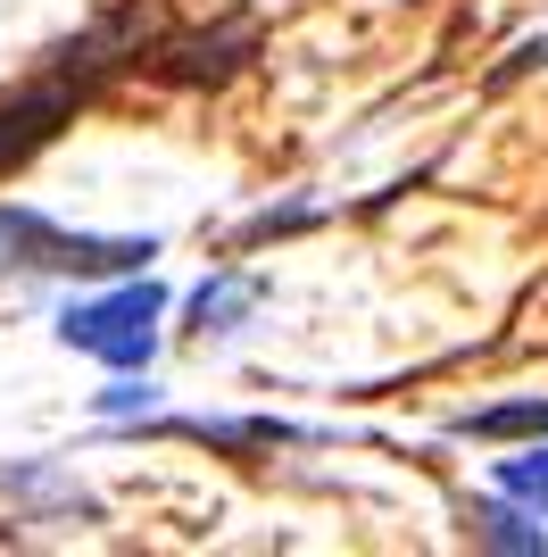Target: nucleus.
<instances>
[{
  "label": "nucleus",
  "mask_w": 548,
  "mask_h": 557,
  "mask_svg": "<svg viewBox=\"0 0 548 557\" xmlns=\"http://www.w3.org/2000/svg\"><path fill=\"white\" fill-rule=\"evenodd\" d=\"M250 59V34H233V42H183V75H233Z\"/></svg>",
  "instance_id": "nucleus-9"
},
{
  "label": "nucleus",
  "mask_w": 548,
  "mask_h": 557,
  "mask_svg": "<svg viewBox=\"0 0 548 557\" xmlns=\"http://www.w3.org/2000/svg\"><path fill=\"white\" fill-rule=\"evenodd\" d=\"M499 491L507 499H524V508L548 516V442H532L524 458H499Z\"/></svg>",
  "instance_id": "nucleus-8"
},
{
  "label": "nucleus",
  "mask_w": 548,
  "mask_h": 557,
  "mask_svg": "<svg viewBox=\"0 0 548 557\" xmlns=\"http://www.w3.org/2000/svg\"><path fill=\"white\" fill-rule=\"evenodd\" d=\"M67 116H75V92H67V84H34V92L0 100V175H17V166L34 159V150H42Z\"/></svg>",
  "instance_id": "nucleus-3"
},
{
  "label": "nucleus",
  "mask_w": 548,
  "mask_h": 557,
  "mask_svg": "<svg viewBox=\"0 0 548 557\" xmlns=\"http://www.w3.org/2000/svg\"><path fill=\"white\" fill-rule=\"evenodd\" d=\"M159 317H166V283H150V267H141V275H116V292L67 300L59 342L84 349V358H100L109 374H141L159 358Z\"/></svg>",
  "instance_id": "nucleus-2"
},
{
  "label": "nucleus",
  "mask_w": 548,
  "mask_h": 557,
  "mask_svg": "<svg viewBox=\"0 0 548 557\" xmlns=\"http://www.w3.org/2000/svg\"><path fill=\"white\" fill-rule=\"evenodd\" d=\"M457 442H548V399H507V408H474L449 424Z\"/></svg>",
  "instance_id": "nucleus-6"
},
{
  "label": "nucleus",
  "mask_w": 548,
  "mask_h": 557,
  "mask_svg": "<svg viewBox=\"0 0 548 557\" xmlns=\"http://www.w3.org/2000/svg\"><path fill=\"white\" fill-rule=\"evenodd\" d=\"M482 549H507V557H548V524H532L524 508H507V499H474L465 508Z\"/></svg>",
  "instance_id": "nucleus-5"
},
{
  "label": "nucleus",
  "mask_w": 548,
  "mask_h": 557,
  "mask_svg": "<svg viewBox=\"0 0 548 557\" xmlns=\"http://www.w3.org/2000/svg\"><path fill=\"white\" fill-rule=\"evenodd\" d=\"M250 308H258L250 275H208V283H191L183 317H191V342H233V333L250 325Z\"/></svg>",
  "instance_id": "nucleus-4"
},
{
  "label": "nucleus",
  "mask_w": 548,
  "mask_h": 557,
  "mask_svg": "<svg viewBox=\"0 0 548 557\" xmlns=\"http://www.w3.org/2000/svg\"><path fill=\"white\" fill-rule=\"evenodd\" d=\"M100 417H109V424H150V417H159V383H150V367L116 374L109 392H100Z\"/></svg>",
  "instance_id": "nucleus-7"
},
{
  "label": "nucleus",
  "mask_w": 548,
  "mask_h": 557,
  "mask_svg": "<svg viewBox=\"0 0 548 557\" xmlns=\"http://www.w3.org/2000/svg\"><path fill=\"white\" fill-rule=\"evenodd\" d=\"M159 233H67L59 216L0 200V275H141Z\"/></svg>",
  "instance_id": "nucleus-1"
}]
</instances>
